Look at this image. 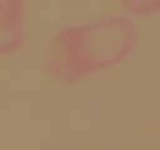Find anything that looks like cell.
Returning <instances> with one entry per match:
<instances>
[{"instance_id": "obj_1", "label": "cell", "mask_w": 160, "mask_h": 150, "mask_svg": "<svg viewBox=\"0 0 160 150\" xmlns=\"http://www.w3.org/2000/svg\"><path fill=\"white\" fill-rule=\"evenodd\" d=\"M139 41V25L128 12L69 22L48 40L42 69L61 84H76L125 61Z\"/></svg>"}, {"instance_id": "obj_2", "label": "cell", "mask_w": 160, "mask_h": 150, "mask_svg": "<svg viewBox=\"0 0 160 150\" xmlns=\"http://www.w3.org/2000/svg\"><path fill=\"white\" fill-rule=\"evenodd\" d=\"M26 39V1L0 0V55L18 52Z\"/></svg>"}, {"instance_id": "obj_3", "label": "cell", "mask_w": 160, "mask_h": 150, "mask_svg": "<svg viewBox=\"0 0 160 150\" xmlns=\"http://www.w3.org/2000/svg\"><path fill=\"white\" fill-rule=\"evenodd\" d=\"M122 5L129 12L136 15L149 16L160 14V0H126Z\"/></svg>"}]
</instances>
